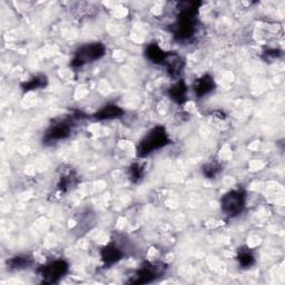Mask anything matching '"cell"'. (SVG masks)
Returning a JSON list of instances; mask_svg holds the SVG:
<instances>
[{"instance_id": "cell-1", "label": "cell", "mask_w": 285, "mask_h": 285, "mask_svg": "<svg viewBox=\"0 0 285 285\" xmlns=\"http://www.w3.org/2000/svg\"><path fill=\"white\" fill-rule=\"evenodd\" d=\"M185 5L186 7L180 10L173 30L175 38L179 42H186L191 39L196 31V15L198 4L189 3Z\"/></svg>"}, {"instance_id": "cell-2", "label": "cell", "mask_w": 285, "mask_h": 285, "mask_svg": "<svg viewBox=\"0 0 285 285\" xmlns=\"http://www.w3.org/2000/svg\"><path fill=\"white\" fill-rule=\"evenodd\" d=\"M168 144H170V137H168L165 128L161 126L154 127L139 141L137 147V156L144 158Z\"/></svg>"}, {"instance_id": "cell-3", "label": "cell", "mask_w": 285, "mask_h": 285, "mask_svg": "<svg viewBox=\"0 0 285 285\" xmlns=\"http://www.w3.org/2000/svg\"><path fill=\"white\" fill-rule=\"evenodd\" d=\"M106 53L105 45L101 43H92L84 45L75 53V56L71 60L73 67H83L87 64L99 60Z\"/></svg>"}, {"instance_id": "cell-4", "label": "cell", "mask_w": 285, "mask_h": 285, "mask_svg": "<svg viewBox=\"0 0 285 285\" xmlns=\"http://www.w3.org/2000/svg\"><path fill=\"white\" fill-rule=\"evenodd\" d=\"M245 203V193L242 190H233L224 194L221 199V207L225 215L234 217L244 211Z\"/></svg>"}, {"instance_id": "cell-5", "label": "cell", "mask_w": 285, "mask_h": 285, "mask_svg": "<svg viewBox=\"0 0 285 285\" xmlns=\"http://www.w3.org/2000/svg\"><path fill=\"white\" fill-rule=\"evenodd\" d=\"M68 272V264L63 260H56L44 265L39 270L40 277L45 283H55Z\"/></svg>"}, {"instance_id": "cell-6", "label": "cell", "mask_w": 285, "mask_h": 285, "mask_svg": "<svg viewBox=\"0 0 285 285\" xmlns=\"http://www.w3.org/2000/svg\"><path fill=\"white\" fill-rule=\"evenodd\" d=\"M71 126L67 121H60L57 124L50 126L48 131L44 136V141L48 144V142H56L67 138L70 135Z\"/></svg>"}, {"instance_id": "cell-7", "label": "cell", "mask_w": 285, "mask_h": 285, "mask_svg": "<svg viewBox=\"0 0 285 285\" xmlns=\"http://www.w3.org/2000/svg\"><path fill=\"white\" fill-rule=\"evenodd\" d=\"M160 270H161V268L157 267V265H154V264L144 265V267H141L139 270L136 271L135 280L133 282L139 283V284L153 282L155 278L159 276V274H161Z\"/></svg>"}, {"instance_id": "cell-8", "label": "cell", "mask_w": 285, "mask_h": 285, "mask_svg": "<svg viewBox=\"0 0 285 285\" xmlns=\"http://www.w3.org/2000/svg\"><path fill=\"white\" fill-rule=\"evenodd\" d=\"M214 88H215V82H214L213 77H211L210 75H204L198 78L197 80H195L194 83V93L197 97H203L207 94H210L211 92H213Z\"/></svg>"}, {"instance_id": "cell-9", "label": "cell", "mask_w": 285, "mask_h": 285, "mask_svg": "<svg viewBox=\"0 0 285 285\" xmlns=\"http://www.w3.org/2000/svg\"><path fill=\"white\" fill-rule=\"evenodd\" d=\"M101 260L106 265H114L121 260L123 252L114 243L106 245L100 252Z\"/></svg>"}, {"instance_id": "cell-10", "label": "cell", "mask_w": 285, "mask_h": 285, "mask_svg": "<svg viewBox=\"0 0 285 285\" xmlns=\"http://www.w3.org/2000/svg\"><path fill=\"white\" fill-rule=\"evenodd\" d=\"M164 65L167 68L168 74H170L172 77H177L180 73H182V69L184 67V62L182 58L177 55L168 54Z\"/></svg>"}, {"instance_id": "cell-11", "label": "cell", "mask_w": 285, "mask_h": 285, "mask_svg": "<svg viewBox=\"0 0 285 285\" xmlns=\"http://www.w3.org/2000/svg\"><path fill=\"white\" fill-rule=\"evenodd\" d=\"M124 114V111L117 106V105H107L105 107H103L100 111L97 112L94 117L98 120H106V119H114L118 118L120 116Z\"/></svg>"}, {"instance_id": "cell-12", "label": "cell", "mask_w": 285, "mask_h": 285, "mask_svg": "<svg viewBox=\"0 0 285 285\" xmlns=\"http://www.w3.org/2000/svg\"><path fill=\"white\" fill-rule=\"evenodd\" d=\"M168 53L161 49L156 44H150L145 49V56L154 64H164Z\"/></svg>"}, {"instance_id": "cell-13", "label": "cell", "mask_w": 285, "mask_h": 285, "mask_svg": "<svg viewBox=\"0 0 285 285\" xmlns=\"http://www.w3.org/2000/svg\"><path fill=\"white\" fill-rule=\"evenodd\" d=\"M187 89L189 88H187L186 84L183 80H179L168 90V96L171 97L172 100L176 101L177 104H183L186 100Z\"/></svg>"}, {"instance_id": "cell-14", "label": "cell", "mask_w": 285, "mask_h": 285, "mask_svg": "<svg viewBox=\"0 0 285 285\" xmlns=\"http://www.w3.org/2000/svg\"><path fill=\"white\" fill-rule=\"evenodd\" d=\"M47 85V78L46 76H36L34 78L29 79L28 82H26L25 84H23L22 87L25 90V92H30V90H35V89H39L43 88Z\"/></svg>"}, {"instance_id": "cell-15", "label": "cell", "mask_w": 285, "mask_h": 285, "mask_svg": "<svg viewBox=\"0 0 285 285\" xmlns=\"http://www.w3.org/2000/svg\"><path fill=\"white\" fill-rule=\"evenodd\" d=\"M31 263H32V260L29 256L19 255V256L12 257L11 260L8 262V265L11 270H23V269L30 267Z\"/></svg>"}, {"instance_id": "cell-16", "label": "cell", "mask_w": 285, "mask_h": 285, "mask_svg": "<svg viewBox=\"0 0 285 285\" xmlns=\"http://www.w3.org/2000/svg\"><path fill=\"white\" fill-rule=\"evenodd\" d=\"M237 261L243 269H249L255 263V257L250 250H241L238 252Z\"/></svg>"}, {"instance_id": "cell-17", "label": "cell", "mask_w": 285, "mask_h": 285, "mask_svg": "<svg viewBox=\"0 0 285 285\" xmlns=\"http://www.w3.org/2000/svg\"><path fill=\"white\" fill-rule=\"evenodd\" d=\"M142 177H144V168L139 164H133L129 168V178L134 183H138Z\"/></svg>"}, {"instance_id": "cell-18", "label": "cell", "mask_w": 285, "mask_h": 285, "mask_svg": "<svg viewBox=\"0 0 285 285\" xmlns=\"http://www.w3.org/2000/svg\"><path fill=\"white\" fill-rule=\"evenodd\" d=\"M219 172H221V166L216 163L206 164L203 167V174L207 178H214Z\"/></svg>"}, {"instance_id": "cell-19", "label": "cell", "mask_w": 285, "mask_h": 285, "mask_svg": "<svg viewBox=\"0 0 285 285\" xmlns=\"http://www.w3.org/2000/svg\"><path fill=\"white\" fill-rule=\"evenodd\" d=\"M74 177L71 175H67V176H63L59 183V189L65 192L69 189H71V186H74Z\"/></svg>"}, {"instance_id": "cell-20", "label": "cell", "mask_w": 285, "mask_h": 285, "mask_svg": "<svg viewBox=\"0 0 285 285\" xmlns=\"http://www.w3.org/2000/svg\"><path fill=\"white\" fill-rule=\"evenodd\" d=\"M265 56H267V60L270 59V57L274 59V58H277L278 56H280V51H278L277 49H270L267 51V53H265Z\"/></svg>"}]
</instances>
